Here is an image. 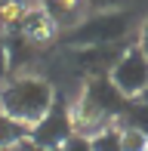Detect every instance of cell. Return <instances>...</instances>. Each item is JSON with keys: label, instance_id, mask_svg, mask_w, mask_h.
<instances>
[{"label": "cell", "instance_id": "cell-13", "mask_svg": "<svg viewBox=\"0 0 148 151\" xmlns=\"http://www.w3.org/2000/svg\"><path fill=\"white\" fill-rule=\"evenodd\" d=\"M86 3H90L93 9H111V6H117L120 0H86Z\"/></svg>", "mask_w": 148, "mask_h": 151}, {"label": "cell", "instance_id": "cell-10", "mask_svg": "<svg viewBox=\"0 0 148 151\" xmlns=\"http://www.w3.org/2000/svg\"><path fill=\"white\" fill-rule=\"evenodd\" d=\"M120 133H124V151H145L148 148V136L136 133V129H126V127H120Z\"/></svg>", "mask_w": 148, "mask_h": 151}, {"label": "cell", "instance_id": "cell-14", "mask_svg": "<svg viewBox=\"0 0 148 151\" xmlns=\"http://www.w3.org/2000/svg\"><path fill=\"white\" fill-rule=\"evenodd\" d=\"M19 151H62V148H40V145H34V142L25 139L22 145H19Z\"/></svg>", "mask_w": 148, "mask_h": 151}, {"label": "cell", "instance_id": "cell-16", "mask_svg": "<svg viewBox=\"0 0 148 151\" xmlns=\"http://www.w3.org/2000/svg\"><path fill=\"white\" fill-rule=\"evenodd\" d=\"M136 99H139V102H145V105H148V86H145V90H142V93L136 96Z\"/></svg>", "mask_w": 148, "mask_h": 151}, {"label": "cell", "instance_id": "cell-3", "mask_svg": "<svg viewBox=\"0 0 148 151\" xmlns=\"http://www.w3.org/2000/svg\"><path fill=\"white\" fill-rule=\"evenodd\" d=\"M126 102L130 99L111 83V77L96 74V77L86 83V93H83V114L90 120H111V117L120 120Z\"/></svg>", "mask_w": 148, "mask_h": 151}, {"label": "cell", "instance_id": "cell-19", "mask_svg": "<svg viewBox=\"0 0 148 151\" xmlns=\"http://www.w3.org/2000/svg\"><path fill=\"white\" fill-rule=\"evenodd\" d=\"M145 151H148V148H145Z\"/></svg>", "mask_w": 148, "mask_h": 151}, {"label": "cell", "instance_id": "cell-18", "mask_svg": "<svg viewBox=\"0 0 148 151\" xmlns=\"http://www.w3.org/2000/svg\"><path fill=\"white\" fill-rule=\"evenodd\" d=\"M3 3H6V0H0V6H3Z\"/></svg>", "mask_w": 148, "mask_h": 151}, {"label": "cell", "instance_id": "cell-1", "mask_svg": "<svg viewBox=\"0 0 148 151\" xmlns=\"http://www.w3.org/2000/svg\"><path fill=\"white\" fill-rule=\"evenodd\" d=\"M52 108V86L40 77H16L0 90V111L22 120L25 127H34Z\"/></svg>", "mask_w": 148, "mask_h": 151}, {"label": "cell", "instance_id": "cell-5", "mask_svg": "<svg viewBox=\"0 0 148 151\" xmlns=\"http://www.w3.org/2000/svg\"><path fill=\"white\" fill-rule=\"evenodd\" d=\"M111 83L117 86L126 99H136L148 86V56L142 50H126L111 68Z\"/></svg>", "mask_w": 148, "mask_h": 151}, {"label": "cell", "instance_id": "cell-17", "mask_svg": "<svg viewBox=\"0 0 148 151\" xmlns=\"http://www.w3.org/2000/svg\"><path fill=\"white\" fill-rule=\"evenodd\" d=\"M0 151H16V148H0Z\"/></svg>", "mask_w": 148, "mask_h": 151}, {"label": "cell", "instance_id": "cell-9", "mask_svg": "<svg viewBox=\"0 0 148 151\" xmlns=\"http://www.w3.org/2000/svg\"><path fill=\"white\" fill-rule=\"evenodd\" d=\"M80 3H83V0H50L52 16H56L59 22H71V16H77Z\"/></svg>", "mask_w": 148, "mask_h": 151}, {"label": "cell", "instance_id": "cell-7", "mask_svg": "<svg viewBox=\"0 0 148 151\" xmlns=\"http://www.w3.org/2000/svg\"><path fill=\"white\" fill-rule=\"evenodd\" d=\"M120 123H124L126 129H136V133L148 136V105L139 99H130L124 108V114H120Z\"/></svg>", "mask_w": 148, "mask_h": 151}, {"label": "cell", "instance_id": "cell-11", "mask_svg": "<svg viewBox=\"0 0 148 151\" xmlns=\"http://www.w3.org/2000/svg\"><path fill=\"white\" fill-rule=\"evenodd\" d=\"M62 151H93V139L83 136V133H74L71 139L62 145Z\"/></svg>", "mask_w": 148, "mask_h": 151}, {"label": "cell", "instance_id": "cell-20", "mask_svg": "<svg viewBox=\"0 0 148 151\" xmlns=\"http://www.w3.org/2000/svg\"><path fill=\"white\" fill-rule=\"evenodd\" d=\"M16 151H19V148H16Z\"/></svg>", "mask_w": 148, "mask_h": 151}, {"label": "cell", "instance_id": "cell-15", "mask_svg": "<svg viewBox=\"0 0 148 151\" xmlns=\"http://www.w3.org/2000/svg\"><path fill=\"white\" fill-rule=\"evenodd\" d=\"M139 50H142L145 56H148V22L142 25V34H139Z\"/></svg>", "mask_w": 148, "mask_h": 151}, {"label": "cell", "instance_id": "cell-6", "mask_svg": "<svg viewBox=\"0 0 148 151\" xmlns=\"http://www.w3.org/2000/svg\"><path fill=\"white\" fill-rule=\"evenodd\" d=\"M28 136H31V127L9 117L6 111H0V148H19Z\"/></svg>", "mask_w": 148, "mask_h": 151}, {"label": "cell", "instance_id": "cell-12", "mask_svg": "<svg viewBox=\"0 0 148 151\" xmlns=\"http://www.w3.org/2000/svg\"><path fill=\"white\" fill-rule=\"evenodd\" d=\"M9 74V46L0 40V90H3V80Z\"/></svg>", "mask_w": 148, "mask_h": 151}, {"label": "cell", "instance_id": "cell-4", "mask_svg": "<svg viewBox=\"0 0 148 151\" xmlns=\"http://www.w3.org/2000/svg\"><path fill=\"white\" fill-rule=\"evenodd\" d=\"M71 136H74V123H71L68 108H65L62 102H52V108L31 127L28 142H34L40 148H62Z\"/></svg>", "mask_w": 148, "mask_h": 151}, {"label": "cell", "instance_id": "cell-2", "mask_svg": "<svg viewBox=\"0 0 148 151\" xmlns=\"http://www.w3.org/2000/svg\"><path fill=\"white\" fill-rule=\"evenodd\" d=\"M126 28H130L126 16H120V12H99V16L80 22L71 31L68 40L74 46H83V50H90V46H111L126 34Z\"/></svg>", "mask_w": 148, "mask_h": 151}, {"label": "cell", "instance_id": "cell-8", "mask_svg": "<svg viewBox=\"0 0 148 151\" xmlns=\"http://www.w3.org/2000/svg\"><path fill=\"white\" fill-rule=\"evenodd\" d=\"M93 139V151H124V133L120 127H102Z\"/></svg>", "mask_w": 148, "mask_h": 151}]
</instances>
